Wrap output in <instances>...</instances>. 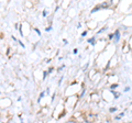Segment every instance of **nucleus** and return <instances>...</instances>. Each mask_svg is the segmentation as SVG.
I'll list each match as a JSON object with an SVG mask.
<instances>
[{
  "mask_svg": "<svg viewBox=\"0 0 132 123\" xmlns=\"http://www.w3.org/2000/svg\"><path fill=\"white\" fill-rule=\"evenodd\" d=\"M86 35H87V31H84L81 33V36H86Z\"/></svg>",
  "mask_w": 132,
  "mask_h": 123,
  "instance_id": "20e7f679",
  "label": "nucleus"
},
{
  "mask_svg": "<svg viewBox=\"0 0 132 123\" xmlns=\"http://www.w3.org/2000/svg\"><path fill=\"white\" fill-rule=\"evenodd\" d=\"M113 36H114L113 34H109V39H110V40H111V39H113Z\"/></svg>",
  "mask_w": 132,
  "mask_h": 123,
  "instance_id": "6e6552de",
  "label": "nucleus"
},
{
  "mask_svg": "<svg viewBox=\"0 0 132 123\" xmlns=\"http://www.w3.org/2000/svg\"><path fill=\"white\" fill-rule=\"evenodd\" d=\"M88 42L92 44V45H94V44H95V39H94V38H93V39H89V40H88Z\"/></svg>",
  "mask_w": 132,
  "mask_h": 123,
  "instance_id": "f03ea898",
  "label": "nucleus"
},
{
  "mask_svg": "<svg viewBox=\"0 0 132 123\" xmlns=\"http://www.w3.org/2000/svg\"><path fill=\"white\" fill-rule=\"evenodd\" d=\"M114 36H116V42H118L119 41V38H120V33H119V31H117L114 33Z\"/></svg>",
  "mask_w": 132,
  "mask_h": 123,
  "instance_id": "f257e3e1",
  "label": "nucleus"
},
{
  "mask_svg": "<svg viewBox=\"0 0 132 123\" xmlns=\"http://www.w3.org/2000/svg\"><path fill=\"white\" fill-rule=\"evenodd\" d=\"M116 110H117V109H116V108H111V109H110V112H114V111H116Z\"/></svg>",
  "mask_w": 132,
  "mask_h": 123,
  "instance_id": "39448f33",
  "label": "nucleus"
},
{
  "mask_svg": "<svg viewBox=\"0 0 132 123\" xmlns=\"http://www.w3.org/2000/svg\"><path fill=\"white\" fill-rule=\"evenodd\" d=\"M122 117H123V113H121L120 116H118V117H116V120H119V119H120V118H122Z\"/></svg>",
  "mask_w": 132,
  "mask_h": 123,
  "instance_id": "7ed1b4c3",
  "label": "nucleus"
},
{
  "mask_svg": "<svg viewBox=\"0 0 132 123\" xmlns=\"http://www.w3.org/2000/svg\"><path fill=\"white\" fill-rule=\"evenodd\" d=\"M77 52H78V50H77V48H75V50L73 51V53H74V54H77Z\"/></svg>",
  "mask_w": 132,
  "mask_h": 123,
  "instance_id": "0eeeda50",
  "label": "nucleus"
},
{
  "mask_svg": "<svg viewBox=\"0 0 132 123\" xmlns=\"http://www.w3.org/2000/svg\"><path fill=\"white\" fill-rule=\"evenodd\" d=\"M117 87H118L117 85H112V86H111V89H114V88H117Z\"/></svg>",
  "mask_w": 132,
  "mask_h": 123,
  "instance_id": "423d86ee",
  "label": "nucleus"
}]
</instances>
